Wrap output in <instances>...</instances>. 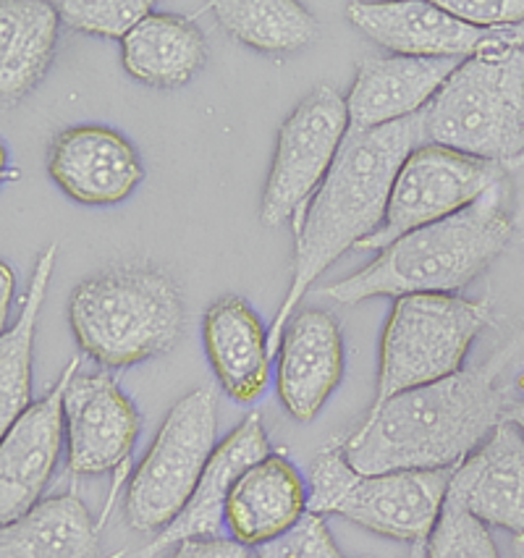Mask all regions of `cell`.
I'll list each match as a JSON object with an SVG mask.
<instances>
[{"label": "cell", "instance_id": "cell-1", "mask_svg": "<svg viewBox=\"0 0 524 558\" xmlns=\"http://www.w3.org/2000/svg\"><path fill=\"white\" fill-rule=\"evenodd\" d=\"M522 356L524 320L480 365L393 396L367 412L341 446L349 464L362 475L462 464L503 423L509 404L503 375Z\"/></svg>", "mask_w": 524, "mask_h": 558}, {"label": "cell", "instance_id": "cell-2", "mask_svg": "<svg viewBox=\"0 0 524 558\" xmlns=\"http://www.w3.org/2000/svg\"><path fill=\"white\" fill-rule=\"evenodd\" d=\"M425 142L423 113L370 132L349 129L339 158L309 199L300 231L294 233V278L268 328L270 354L281 352L296 304L320 272L383 226L399 168Z\"/></svg>", "mask_w": 524, "mask_h": 558}, {"label": "cell", "instance_id": "cell-3", "mask_svg": "<svg viewBox=\"0 0 524 558\" xmlns=\"http://www.w3.org/2000/svg\"><path fill=\"white\" fill-rule=\"evenodd\" d=\"M514 223L507 210V181L454 216L404 233L367 268L322 289L328 300L360 304L373 296L456 294L507 250Z\"/></svg>", "mask_w": 524, "mask_h": 558}, {"label": "cell", "instance_id": "cell-4", "mask_svg": "<svg viewBox=\"0 0 524 558\" xmlns=\"http://www.w3.org/2000/svg\"><path fill=\"white\" fill-rule=\"evenodd\" d=\"M80 349L108 369L168 354L184 333V300L153 265H111L84 278L69 302Z\"/></svg>", "mask_w": 524, "mask_h": 558}, {"label": "cell", "instance_id": "cell-5", "mask_svg": "<svg viewBox=\"0 0 524 558\" xmlns=\"http://www.w3.org/2000/svg\"><path fill=\"white\" fill-rule=\"evenodd\" d=\"M432 145L507 166L524 155V48L498 29L423 110Z\"/></svg>", "mask_w": 524, "mask_h": 558}, {"label": "cell", "instance_id": "cell-6", "mask_svg": "<svg viewBox=\"0 0 524 558\" xmlns=\"http://www.w3.org/2000/svg\"><path fill=\"white\" fill-rule=\"evenodd\" d=\"M451 475L454 466L362 475L344 449H328L309 466V511L344 517L393 541L428 543L443 514Z\"/></svg>", "mask_w": 524, "mask_h": 558}, {"label": "cell", "instance_id": "cell-7", "mask_svg": "<svg viewBox=\"0 0 524 558\" xmlns=\"http://www.w3.org/2000/svg\"><path fill=\"white\" fill-rule=\"evenodd\" d=\"M490 320V294L480 300L456 294H412L397 300L380 339L378 393L370 412L393 396L459 373L470 347Z\"/></svg>", "mask_w": 524, "mask_h": 558}, {"label": "cell", "instance_id": "cell-8", "mask_svg": "<svg viewBox=\"0 0 524 558\" xmlns=\"http://www.w3.org/2000/svg\"><path fill=\"white\" fill-rule=\"evenodd\" d=\"M218 430V393L194 388L171 407L150 451L134 472L124 514L137 532H160L186 509L210 462Z\"/></svg>", "mask_w": 524, "mask_h": 558}, {"label": "cell", "instance_id": "cell-9", "mask_svg": "<svg viewBox=\"0 0 524 558\" xmlns=\"http://www.w3.org/2000/svg\"><path fill=\"white\" fill-rule=\"evenodd\" d=\"M352 129L346 97L333 84H318L278 129V142L263 192L265 226L294 220L300 231L309 199L320 190Z\"/></svg>", "mask_w": 524, "mask_h": 558}, {"label": "cell", "instance_id": "cell-10", "mask_svg": "<svg viewBox=\"0 0 524 558\" xmlns=\"http://www.w3.org/2000/svg\"><path fill=\"white\" fill-rule=\"evenodd\" d=\"M503 181V166L425 142L399 168L383 226L360 250H386L404 233L464 210Z\"/></svg>", "mask_w": 524, "mask_h": 558}, {"label": "cell", "instance_id": "cell-11", "mask_svg": "<svg viewBox=\"0 0 524 558\" xmlns=\"http://www.w3.org/2000/svg\"><path fill=\"white\" fill-rule=\"evenodd\" d=\"M69 472L74 477L124 470L139 436V412L111 375H71L63 393Z\"/></svg>", "mask_w": 524, "mask_h": 558}, {"label": "cell", "instance_id": "cell-12", "mask_svg": "<svg viewBox=\"0 0 524 558\" xmlns=\"http://www.w3.org/2000/svg\"><path fill=\"white\" fill-rule=\"evenodd\" d=\"M80 369V356L69 362L61 378L40 401L29 404L3 433L0 444V522L11 524L40 504L53 477L66 425L63 393L71 375Z\"/></svg>", "mask_w": 524, "mask_h": 558}, {"label": "cell", "instance_id": "cell-13", "mask_svg": "<svg viewBox=\"0 0 524 558\" xmlns=\"http://www.w3.org/2000/svg\"><path fill=\"white\" fill-rule=\"evenodd\" d=\"M344 375V336L326 310H300L283 333L276 391L296 423H309Z\"/></svg>", "mask_w": 524, "mask_h": 558}, {"label": "cell", "instance_id": "cell-14", "mask_svg": "<svg viewBox=\"0 0 524 558\" xmlns=\"http://www.w3.org/2000/svg\"><path fill=\"white\" fill-rule=\"evenodd\" d=\"M50 177L82 205H119L145 179L137 150L108 126H74L53 140Z\"/></svg>", "mask_w": 524, "mask_h": 558}, {"label": "cell", "instance_id": "cell-15", "mask_svg": "<svg viewBox=\"0 0 524 558\" xmlns=\"http://www.w3.org/2000/svg\"><path fill=\"white\" fill-rule=\"evenodd\" d=\"M449 501L462 506L485 527L524 532V436L501 423L475 451L454 466Z\"/></svg>", "mask_w": 524, "mask_h": 558}, {"label": "cell", "instance_id": "cell-16", "mask_svg": "<svg viewBox=\"0 0 524 558\" xmlns=\"http://www.w3.org/2000/svg\"><path fill=\"white\" fill-rule=\"evenodd\" d=\"M462 61L467 58H365L346 95L352 129L370 132L423 113Z\"/></svg>", "mask_w": 524, "mask_h": 558}, {"label": "cell", "instance_id": "cell-17", "mask_svg": "<svg viewBox=\"0 0 524 558\" xmlns=\"http://www.w3.org/2000/svg\"><path fill=\"white\" fill-rule=\"evenodd\" d=\"M270 453L273 451H270L260 414H249L212 451L186 509L166 530H160L158 537L139 550V556L153 558L173 548V545L192 541V537H221V527L226 524V501H229L236 480Z\"/></svg>", "mask_w": 524, "mask_h": 558}, {"label": "cell", "instance_id": "cell-18", "mask_svg": "<svg viewBox=\"0 0 524 558\" xmlns=\"http://www.w3.org/2000/svg\"><path fill=\"white\" fill-rule=\"evenodd\" d=\"M346 19L388 53L412 58H470L490 35L446 14L436 0L349 3Z\"/></svg>", "mask_w": 524, "mask_h": 558}, {"label": "cell", "instance_id": "cell-19", "mask_svg": "<svg viewBox=\"0 0 524 558\" xmlns=\"http://www.w3.org/2000/svg\"><path fill=\"white\" fill-rule=\"evenodd\" d=\"M309 511V490L294 464L270 453L236 480L226 501V527L247 548L276 541Z\"/></svg>", "mask_w": 524, "mask_h": 558}, {"label": "cell", "instance_id": "cell-20", "mask_svg": "<svg viewBox=\"0 0 524 558\" xmlns=\"http://www.w3.org/2000/svg\"><path fill=\"white\" fill-rule=\"evenodd\" d=\"M205 352L223 391L239 404H252L270 380L268 328L242 296L212 302L203 323Z\"/></svg>", "mask_w": 524, "mask_h": 558}, {"label": "cell", "instance_id": "cell-21", "mask_svg": "<svg viewBox=\"0 0 524 558\" xmlns=\"http://www.w3.org/2000/svg\"><path fill=\"white\" fill-rule=\"evenodd\" d=\"M61 14L45 0L0 3V95L3 106H16L32 93L53 63Z\"/></svg>", "mask_w": 524, "mask_h": 558}, {"label": "cell", "instance_id": "cell-22", "mask_svg": "<svg viewBox=\"0 0 524 558\" xmlns=\"http://www.w3.org/2000/svg\"><path fill=\"white\" fill-rule=\"evenodd\" d=\"M129 76L158 89H176L205 66L207 43L186 16L150 14L121 40Z\"/></svg>", "mask_w": 524, "mask_h": 558}, {"label": "cell", "instance_id": "cell-23", "mask_svg": "<svg viewBox=\"0 0 524 558\" xmlns=\"http://www.w3.org/2000/svg\"><path fill=\"white\" fill-rule=\"evenodd\" d=\"M0 558H100L93 514L74 493L45 498L22 519L3 524Z\"/></svg>", "mask_w": 524, "mask_h": 558}, {"label": "cell", "instance_id": "cell-24", "mask_svg": "<svg viewBox=\"0 0 524 558\" xmlns=\"http://www.w3.org/2000/svg\"><path fill=\"white\" fill-rule=\"evenodd\" d=\"M58 244H50L40 252L32 268L27 294H24L22 313L11 330L0 339V425L3 433L14 425V420L29 407L32 396V352H35V330L40 320L42 302L48 296V283L56 268Z\"/></svg>", "mask_w": 524, "mask_h": 558}, {"label": "cell", "instance_id": "cell-25", "mask_svg": "<svg viewBox=\"0 0 524 558\" xmlns=\"http://www.w3.org/2000/svg\"><path fill=\"white\" fill-rule=\"evenodd\" d=\"M210 11L226 35L260 53H296L318 40V22L296 0H218Z\"/></svg>", "mask_w": 524, "mask_h": 558}, {"label": "cell", "instance_id": "cell-26", "mask_svg": "<svg viewBox=\"0 0 524 558\" xmlns=\"http://www.w3.org/2000/svg\"><path fill=\"white\" fill-rule=\"evenodd\" d=\"M56 9L69 29L113 40H124L142 19L153 14L147 0H61Z\"/></svg>", "mask_w": 524, "mask_h": 558}, {"label": "cell", "instance_id": "cell-27", "mask_svg": "<svg viewBox=\"0 0 524 558\" xmlns=\"http://www.w3.org/2000/svg\"><path fill=\"white\" fill-rule=\"evenodd\" d=\"M428 558H501L490 530L446 498L443 514L428 541Z\"/></svg>", "mask_w": 524, "mask_h": 558}, {"label": "cell", "instance_id": "cell-28", "mask_svg": "<svg viewBox=\"0 0 524 558\" xmlns=\"http://www.w3.org/2000/svg\"><path fill=\"white\" fill-rule=\"evenodd\" d=\"M257 558H344L326 519L307 511L294 527L257 548Z\"/></svg>", "mask_w": 524, "mask_h": 558}, {"label": "cell", "instance_id": "cell-29", "mask_svg": "<svg viewBox=\"0 0 524 558\" xmlns=\"http://www.w3.org/2000/svg\"><path fill=\"white\" fill-rule=\"evenodd\" d=\"M438 5L477 29H511L524 24V0H438Z\"/></svg>", "mask_w": 524, "mask_h": 558}, {"label": "cell", "instance_id": "cell-30", "mask_svg": "<svg viewBox=\"0 0 524 558\" xmlns=\"http://www.w3.org/2000/svg\"><path fill=\"white\" fill-rule=\"evenodd\" d=\"M168 558H249L247 545L236 543L234 537H192L173 545Z\"/></svg>", "mask_w": 524, "mask_h": 558}, {"label": "cell", "instance_id": "cell-31", "mask_svg": "<svg viewBox=\"0 0 524 558\" xmlns=\"http://www.w3.org/2000/svg\"><path fill=\"white\" fill-rule=\"evenodd\" d=\"M14 289H16V276L14 270H11L9 263H0V317H9V304H11V296H14Z\"/></svg>", "mask_w": 524, "mask_h": 558}, {"label": "cell", "instance_id": "cell-32", "mask_svg": "<svg viewBox=\"0 0 524 558\" xmlns=\"http://www.w3.org/2000/svg\"><path fill=\"white\" fill-rule=\"evenodd\" d=\"M503 423H511L514 427H520L522 436H524V399L509 401L507 409H503Z\"/></svg>", "mask_w": 524, "mask_h": 558}, {"label": "cell", "instance_id": "cell-33", "mask_svg": "<svg viewBox=\"0 0 524 558\" xmlns=\"http://www.w3.org/2000/svg\"><path fill=\"white\" fill-rule=\"evenodd\" d=\"M498 32H501V35L507 37L511 45H516V48H524V24H520V27H511V29H498Z\"/></svg>", "mask_w": 524, "mask_h": 558}, {"label": "cell", "instance_id": "cell-34", "mask_svg": "<svg viewBox=\"0 0 524 558\" xmlns=\"http://www.w3.org/2000/svg\"><path fill=\"white\" fill-rule=\"evenodd\" d=\"M511 558H524V532L511 537Z\"/></svg>", "mask_w": 524, "mask_h": 558}, {"label": "cell", "instance_id": "cell-35", "mask_svg": "<svg viewBox=\"0 0 524 558\" xmlns=\"http://www.w3.org/2000/svg\"><path fill=\"white\" fill-rule=\"evenodd\" d=\"M410 558H428V543H414Z\"/></svg>", "mask_w": 524, "mask_h": 558}, {"label": "cell", "instance_id": "cell-36", "mask_svg": "<svg viewBox=\"0 0 524 558\" xmlns=\"http://www.w3.org/2000/svg\"><path fill=\"white\" fill-rule=\"evenodd\" d=\"M362 558H373V556H362Z\"/></svg>", "mask_w": 524, "mask_h": 558}]
</instances>
